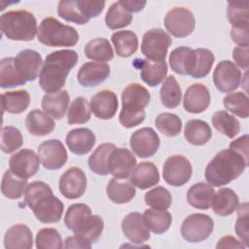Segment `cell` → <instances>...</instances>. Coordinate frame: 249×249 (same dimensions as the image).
<instances>
[{
	"instance_id": "obj_1",
	"label": "cell",
	"mask_w": 249,
	"mask_h": 249,
	"mask_svg": "<svg viewBox=\"0 0 249 249\" xmlns=\"http://www.w3.org/2000/svg\"><path fill=\"white\" fill-rule=\"evenodd\" d=\"M78 53L73 50H60L49 53L43 64L39 85L47 93L59 91L65 85L70 70L77 64Z\"/></svg>"
},
{
	"instance_id": "obj_2",
	"label": "cell",
	"mask_w": 249,
	"mask_h": 249,
	"mask_svg": "<svg viewBox=\"0 0 249 249\" xmlns=\"http://www.w3.org/2000/svg\"><path fill=\"white\" fill-rule=\"evenodd\" d=\"M248 160L231 149L217 153L205 168V179L210 186L222 187L238 178L248 166Z\"/></svg>"
},
{
	"instance_id": "obj_3",
	"label": "cell",
	"mask_w": 249,
	"mask_h": 249,
	"mask_svg": "<svg viewBox=\"0 0 249 249\" xmlns=\"http://www.w3.org/2000/svg\"><path fill=\"white\" fill-rule=\"evenodd\" d=\"M64 224L68 230L90 244L99 238L104 229L103 219L92 215L89 206L84 203H75L68 207Z\"/></svg>"
},
{
	"instance_id": "obj_4",
	"label": "cell",
	"mask_w": 249,
	"mask_h": 249,
	"mask_svg": "<svg viewBox=\"0 0 249 249\" xmlns=\"http://www.w3.org/2000/svg\"><path fill=\"white\" fill-rule=\"evenodd\" d=\"M150 99V92L140 84L126 86L122 92V110L119 117L122 126L131 128L140 124L145 120V108Z\"/></svg>"
},
{
	"instance_id": "obj_5",
	"label": "cell",
	"mask_w": 249,
	"mask_h": 249,
	"mask_svg": "<svg viewBox=\"0 0 249 249\" xmlns=\"http://www.w3.org/2000/svg\"><path fill=\"white\" fill-rule=\"evenodd\" d=\"M0 28L4 36L14 41H31L38 33L36 18L26 10L3 14L0 18Z\"/></svg>"
},
{
	"instance_id": "obj_6",
	"label": "cell",
	"mask_w": 249,
	"mask_h": 249,
	"mask_svg": "<svg viewBox=\"0 0 249 249\" xmlns=\"http://www.w3.org/2000/svg\"><path fill=\"white\" fill-rule=\"evenodd\" d=\"M37 38L48 47H73L79 41V34L74 27L61 23L55 18L48 17L41 21Z\"/></svg>"
},
{
	"instance_id": "obj_7",
	"label": "cell",
	"mask_w": 249,
	"mask_h": 249,
	"mask_svg": "<svg viewBox=\"0 0 249 249\" xmlns=\"http://www.w3.org/2000/svg\"><path fill=\"white\" fill-rule=\"evenodd\" d=\"M171 44L172 39L165 31L160 28H153L143 35L141 52L149 60L165 61Z\"/></svg>"
},
{
	"instance_id": "obj_8",
	"label": "cell",
	"mask_w": 249,
	"mask_h": 249,
	"mask_svg": "<svg viewBox=\"0 0 249 249\" xmlns=\"http://www.w3.org/2000/svg\"><path fill=\"white\" fill-rule=\"evenodd\" d=\"M214 229L213 220L210 216L202 213L189 215L181 225V234L185 240L197 243L207 239Z\"/></svg>"
},
{
	"instance_id": "obj_9",
	"label": "cell",
	"mask_w": 249,
	"mask_h": 249,
	"mask_svg": "<svg viewBox=\"0 0 249 249\" xmlns=\"http://www.w3.org/2000/svg\"><path fill=\"white\" fill-rule=\"evenodd\" d=\"M166 30L177 38L189 36L195 29L196 19L194 14L187 8L175 7L164 17Z\"/></svg>"
},
{
	"instance_id": "obj_10",
	"label": "cell",
	"mask_w": 249,
	"mask_h": 249,
	"mask_svg": "<svg viewBox=\"0 0 249 249\" xmlns=\"http://www.w3.org/2000/svg\"><path fill=\"white\" fill-rule=\"evenodd\" d=\"M193 168L190 160L181 155L169 157L162 168V177L164 181L173 187L185 185L192 176Z\"/></svg>"
},
{
	"instance_id": "obj_11",
	"label": "cell",
	"mask_w": 249,
	"mask_h": 249,
	"mask_svg": "<svg viewBox=\"0 0 249 249\" xmlns=\"http://www.w3.org/2000/svg\"><path fill=\"white\" fill-rule=\"evenodd\" d=\"M29 208L41 223L51 224L60 221L64 205L52 192L38 198Z\"/></svg>"
},
{
	"instance_id": "obj_12",
	"label": "cell",
	"mask_w": 249,
	"mask_h": 249,
	"mask_svg": "<svg viewBox=\"0 0 249 249\" xmlns=\"http://www.w3.org/2000/svg\"><path fill=\"white\" fill-rule=\"evenodd\" d=\"M241 71L231 60L220 61L213 72V82L221 92H230L236 89L241 83Z\"/></svg>"
},
{
	"instance_id": "obj_13",
	"label": "cell",
	"mask_w": 249,
	"mask_h": 249,
	"mask_svg": "<svg viewBox=\"0 0 249 249\" xmlns=\"http://www.w3.org/2000/svg\"><path fill=\"white\" fill-rule=\"evenodd\" d=\"M160 137L151 127H142L132 133L129 140L133 153L141 159L153 157L160 147Z\"/></svg>"
},
{
	"instance_id": "obj_14",
	"label": "cell",
	"mask_w": 249,
	"mask_h": 249,
	"mask_svg": "<svg viewBox=\"0 0 249 249\" xmlns=\"http://www.w3.org/2000/svg\"><path fill=\"white\" fill-rule=\"evenodd\" d=\"M43 64L41 54L34 50H23L15 57L16 69L24 82L35 81L40 76Z\"/></svg>"
},
{
	"instance_id": "obj_15",
	"label": "cell",
	"mask_w": 249,
	"mask_h": 249,
	"mask_svg": "<svg viewBox=\"0 0 249 249\" xmlns=\"http://www.w3.org/2000/svg\"><path fill=\"white\" fill-rule=\"evenodd\" d=\"M38 156L46 169L55 170L67 161V151L58 139H50L40 144Z\"/></svg>"
},
{
	"instance_id": "obj_16",
	"label": "cell",
	"mask_w": 249,
	"mask_h": 249,
	"mask_svg": "<svg viewBox=\"0 0 249 249\" xmlns=\"http://www.w3.org/2000/svg\"><path fill=\"white\" fill-rule=\"evenodd\" d=\"M59 192L69 199L81 197L87 189L85 172L76 166L68 168L59 179Z\"/></svg>"
},
{
	"instance_id": "obj_17",
	"label": "cell",
	"mask_w": 249,
	"mask_h": 249,
	"mask_svg": "<svg viewBox=\"0 0 249 249\" xmlns=\"http://www.w3.org/2000/svg\"><path fill=\"white\" fill-rule=\"evenodd\" d=\"M40 158L33 150L21 149L9 160L10 170L16 175L28 179L35 175L40 167Z\"/></svg>"
},
{
	"instance_id": "obj_18",
	"label": "cell",
	"mask_w": 249,
	"mask_h": 249,
	"mask_svg": "<svg viewBox=\"0 0 249 249\" xmlns=\"http://www.w3.org/2000/svg\"><path fill=\"white\" fill-rule=\"evenodd\" d=\"M136 165L133 154L124 148H115L109 155L107 168L109 174L117 178H127Z\"/></svg>"
},
{
	"instance_id": "obj_19",
	"label": "cell",
	"mask_w": 249,
	"mask_h": 249,
	"mask_svg": "<svg viewBox=\"0 0 249 249\" xmlns=\"http://www.w3.org/2000/svg\"><path fill=\"white\" fill-rule=\"evenodd\" d=\"M122 230L126 238L135 244H141L150 238L149 228L144 217L138 212L128 213L122 222Z\"/></svg>"
},
{
	"instance_id": "obj_20",
	"label": "cell",
	"mask_w": 249,
	"mask_h": 249,
	"mask_svg": "<svg viewBox=\"0 0 249 249\" xmlns=\"http://www.w3.org/2000/svg\"><path fill=\"white\" fill-rule=\"evenodd\" d=\"M110 66L104 62H86L77 74V80L83 87L90 88L102 84L110 75Z\"/></svg>"
},
{
	"instance_id": "obj_21",
	"label": "cell",
	"mask_w": 249,
	"mask_h": 249,
	"mask_svg": "<svg viewBox=\"0 0 249 249\" xmlns=\"http://www.w3.org/2000/svg\"><path fill=\"white\" fill-rule=\"evenodd\" d=\"M118 97L115 92L103 89L90 98V110L93 115L101 120L112 119L118 109Z\"/></svg>"
},
{
	"instance_id": "obj_22",
	"label": "cell",
	"mask_w": 249,
	"mask_h": 249,
	"mask_svg": "<svg viewBox=\"0 0 249 249\" xmlns=\"http://www.w3.org/2000/svg\"><path fill=\"white\" fill-rule=\"evenodd\" d=\"M210 92L202 84L191 85L184 94L183 105L187 112L198 114L205 111L210 104Z\"/></svg>"
},
{
	"instance_id": "obj_23",
	"label": "cell",
	"mask_w": 249,
	"mask_h": 249,
	"mask_svg": "<svg viewBox=\"0 0 249 249\" xmlns=\"http://www.w3.org/2000/svg\"><path fill=\"white\" fill-rule=\"evenodd\" d=\"M65 142L73 154L82 156L91 151L95 144V135L89 128H75L67 133Z\"/></svg>"
},
{
	"instance_id": "obj_24",
	"label": "cell",
	"mask_w": 249,
	"mask_h": 249,
	"mask_svg": "<svg viewBox=\"0 0 249 249\" xmlns=\"http://www.w3.org/2000/svg\"><path fill=\"white\" fill-rule=\"evenodd\" d=\"M171 70L180 75L191 76L196 65V53L190 47H178L169 55Z\"/></svg>"
},
{
	"instance_id": "obj_25",
	"label": "cell",
	"mask_w": 249,
	"mask_h": 249,
	"mask_svg": "<svg viewBox=\"0 0 249 249\" xmlns=\"http://www.w3.org/2000/svg\"><path fill=\"white\" fill-rule=\"evenodd\" d=\"M4 246L6 249H30L33 246V235L24 224L12 226L5 233Z\"/></svg>"
},
{
	"instance_id": "obj_26",
	"label": "cell",
	"mask_w": 249,
	"mask_h": 249,
	"mask_svg": "<svg viewBox=\"0 0 249 249\" xmlns=\"http://www.w3.org/2000/svg\"><path fill=\"white\" fill-rule=\"evenodd\" d=\"M107 196L117 204L129 202L135 196V187L130 180L126 178H112L107 184Z\"/></svg>"
},
{
	"instance_id": "obj_27",
	"label": "cell",
	"mask_w": 249,
	"mask_h": 249,
	"mask_svg": "<svg viewBox=\"0 0 249 249\" xmlns=\"http://www.w3.org/2000/svg\"><path fill=\"white\" fill-rule=\"evenodd\" d=\"M130 181L140 190L151 188L160 181L158 167L151 161L140 162L131 172Z\"/></svg>"
},
{
	"instance_id": "obj_28",
	"label": "cell",
	"mask_w": 249,
	"mask_h": 249,
	"mask_svg": "<svg viewBox=\"0 0 249 249\" xmlns=\"http://www.w3.org/2000/svg\"><path fill=\"white\" fill-rule=\"evenodd\" d=\"M69 104V94L67 90L47 93L42 98V109L51 118L60 120L64 117Z\"/></svg>"
},
{
	"instance_id": "obj_29",
	"label": "cell",
	"mask_w": 249,
	"mask_h": 249,
	"mask_svg": "<svg viewBox=\"0 0 249 249\" xmlns=\"http://www.w3.org/2000/svg\"><path fill=\"white\" fill-rule=\"evenodd\" d=\"M139 63L142 80L150 87L160 85L167 74L165 61H152L149 59H135Z\"/></svg>"
},
{
	"instance_id": "obj_30",
	"label": "cell",
	"mask_w": 249,
	"mask_h": 249,
	"mask_svg": "<svg viewBox=\"0 0 249 249\" xmlns=\"http://www.w3.org/2000/svg\"><path fill=\"white\" fill-rule=\"evenodd\" d=\"M239 203L236 193L230 188H222L215 193L212 199V209L219 216H229L236 210Z\"/></svg>"
},
{
	"instance_id": "obj_31",
	"label": "cell",
	"mask_w": 249,
	"mask_h": 249,
	"mask_svg": "<svg viewBox=\"0 0 249 249\" xmlns=\"http://www.w3.org/2000/svg\"><path fill=\"white\" fill-rule=\"evenodd\" d=\"M25 125L29 133L36 136L50 134L55 127L53 120L46 113L36 109L28 113L25 119Z\"/></svg>"
},
{
	"instance_id": "obj_32",
	"label": "cell",
	"mask_w": 249,
	"mask_h": 249,
	"mask_svg": "<svg viewBox=\"0 0 249 249\" xmlns=\"http://www.w3.org/2000/svg\"><path fill=\"white\" fill-rule=\"evenodd\" d=\"M212 136L210 125L202 120L189 121L184 129L185 139L195 146H201L206 144Z\"/></svg>"
},
{
	"instance_id": "obj_33",
	"label": "cell",
	"mask_w": 249,
	"mask_h": 249,
	"mask_svg": "<svg viewBox=\"0 0 249 249\" xmlns=\"http://www.w3.org/2000/svg\"><path fill=\"white\" fill-rule=\"evenodd\" d=\"M30 104V95L25 89L7 91L1 95V106L4 112L10 114H20Z\"/></svg>"
},
{
	"instance_id": "obj_34",
	"label": "cell",
	"mask_w": 249,
	"mask_h": 249,
	"mask_svg": "<svg viewBox=\"0 0 249 249\" xmlns=\"http://www.w3.org/2000/svg\"><path fill=\"white\" fill-rule=\"evenodd\" d=\"M215 191L213 187L205 183L194 184L187 193L189 204L197 209H208L211 206Z\"/></svg>"
},
{
	"instance_id": "obj_35",
	"label": "cell",
	"mask_w": 249,
	"mask_h": 249,
	"mask_svg": "<svg viewBox=\"0 0 249 249\" xmlns=\"http://www.w3.org/2000/svg\"><path fill=\"white\" fill-rule=\"evenodd\" d=\"M116 53L121 57H128L138 49V38L130 30H122L113 33L111 37Z\"/></svg>"
},
{
	"instance_id": "obj_36",
	"label": "cell",
	"mask_w": 249,
	"mask_h": 249,
	"mask_svg": "<svg viewBox=\"0 0 249 249\" xmlns=\"http://www.w3.org/2000/svg\"><path fill=\"white\" fill-rule=\"evenodd\" d=\"M27 187V179L21 178L10 169L7 170L2 178L1 192L5 197L10 199H18L25 193Z\"/></svg>"
},
{
	"instance_id": "obj_37",
	"label": "cell",
	"mask_w": 249,
	"mask_h": 249,
	"mask_svg": "<svg viewBox=\"0 0 249 249\" xmlns=\"http://www.w3.org/2000/svg\"><path fill=\"white\" fill-rule=\"evenodd\" d=\"M147 227L156 234L165 232L171 226L172 217L166 210L147 209L143 214Z\"/></svg>"
},
{
	"instance_id": "obj_38",
	"label": "cell",
	"mask_w": 249,
	"mask_h": 249,
	"mask_svg": "<svg viewBox=\"0 0 249 249\" xmlns=\"http://www.w3.org/2000/svg\"><path fill=\"white\" fill-rule=\"evenodd\" d=\"M84 53L88 58L100 62L109 61L114 56L110 42L105 38H95L90 40L85 46Z\"/></svg>"
},
{
	"instance_id": "obj_39",
	"label": "cell",
	"mask_w": 249,
	"mask_h": 249,
	"mask_svg": "<svg viewBox=\"0 0 249 249\" xmlns=\"http://www.w3.org/2000/svg\"><path fill=\"white\" fill-rule=\"evenodd\" d=\"M211 121L213 126L229 138L235 137L240 131V124L238 120L225 110L215 112Z\"/></svg>"
},
{
	"instance_id": "obj_40",
	"label": "cell",
	"mask_w": 249,
	"mask_h": 249,
	"mask_svg": "<svg viewBox=\"0 0 249 249\" xmlns=\"http://www.w3.org/2000/svg\"><path fill=\"white\" fill-rule=\"evenodd\" d=\"M116 148L112 143H103L99 145L89 158V167L97 175L105 176L109 174L107 162L110 153Z\"/></svg>"
},
{
	"instance_id": "obj_41",
	"label": "cell",
	"mask_w": 249,
	"mask_h": 249,
	"mask_svg": "<svg viewBox=\"0 0 249 249\" xmlns=\"http://www.w3.org/2000/svg\"><path fill=\"white\" fill-rule=\"evenodd\" d=\"M227 15L231 28H248L249 2L247 0L230 1Z\"/></svg>"
},
{
	"instance_id": "obj_42",
	"label": "cell",
	"mask_w": 249,
	"mask_h": 249,
	"mask_svg": "<svg viewBox=\"0 0 249 249\" xmlns=\"http://www.w3.org/2000/svg\"><path fill=\"white\" fill-rule=\"evenodd\" d=\"M160 96L161 103L166 108H175L181 102L182 90L174 76H168L160 90Z\"/></svg>"
},
{
	"instance_id": "obj_43",
	"label": "cell",
	"mask_w": 249,
	"mask_h": 249,
	"mask_svg": "<svg viewBox=\"0 0 249 249\" xmlns=\"http://www.w3.org/2000/svg\"><path fill=\"white\" fill-rule=\"evenodd\" d=\"M132 14L124 9L120 1L113 3L105 16V23L110 29H119L129 25L132 21Z\"/></svg>"
},
{
	"instance_id": "obj_44",
	"label": "cell",
	"mask_w": 249,
	"mask_h": 249,
	"mask_svg": "<svg viewBox=\"0 0 249 249\" xmlns=\"http://www.w3.org/2000/svg\"><path fill=\"white\" fill-rule=\"evenodd\" d=\"M15 66V57H5L0 61V86L2 89L24 85Z\"/></svg>"
},
{
	"instance_id": "obj_45",
	"label": "cell",
	"mask_w": 249,
	"mask_h": 249,
	"mask_svg": "<svg viewBox=\"0 0 249 249\" xmlns=\"http://www.w3.org/2000/svg\"><path fill=\"white\" fill-rule=\"evenodd\" d=\"M90 106L87 99L78 96L70 104L67 112V122L69 124H85L90 119Z\"/></svg>"
},
{
	"instance_id": "obj_46",
	"label": "cell",
	"mask_w": 249,
	"mask_h": 249,
	"mask_svg": "<svg viewBox=\"0 0 249 249\" xmlns=\"http://www.w3.org/2000/svg\"><path fill=\"white\" fill-rule=\"evenodd\" d=\"M223 104L225 108L232 114L243 119L248 118V97L244 92L235 91L227 94L223 99Z\"/></svg>"
},
{
	"instance_id": "obj_47",
	"label": "cell",
	"mask_w": 249,
	"mask_h": 249,
	"mask_svg": "<svg viewBox=\"0 0 249 249\" xmlns=\"http://www.w3.org/2000/svg\"><path fill=\"white\" fill-rule=\"evenodd\" d=\"M155 124L160 132L167 137L177 136L182 129L181 119L172 113H161L156 120Z\"/></svg>"
},
{
	"instance_id": "obj_48",
	"label": "cell",
	"mask_w": 249,
	"mask_h": 249,
	"mask_svg": "<svg viewBox=\"0 0 249 249\" xmlns=\"http://www.w3.org/2000/svg\"><path fill=\"white\" fill-rule=\"evenodd\" d=\"M57 14L66 21L74 22L76 24H86L89 19L84 17L79 7L78 1L74 0H61L57 6Z\"/></svg>"
},
{
	"instance_id": "obj_49",
	"label": "cell",
	"mask_w": 249,
	"mask_h": 249,
	"mask_svg": "<svg viewBox=\"0 0 249 249\" xmlns=\"http://www.w3.org/2000/svg\"><path fill=\"white\" fill-rule=\"evenodd\" d=\"M196 65L191 77L195 79H200L207 76L213 66L215 56L210 50L196 49Z\"/></svg>"
},
{
	"instance_id": "obj_50",
	"label": "cell",
	"mask_w": 249,
	"mask_h": 249,
	"mask_svg": "<svg viewBox=\"0 0 249 249\" xmlns=\"http://www.w3.org/2000/svg\"><path fill=\"white\" fill-rule=\"evenodd\" d=\"M145 203L154 209L166 210L172 203V197L168 190L159 186L145 194Z\"/></svg>"
},
{
	"instance_id": "obj_51",
	"label": "cell",
	"mask_w": 249,
	"mask_h": 249,
	"mask_svg": "<svg viewBox=\"0 0 249 249\" xmlns=\"http://www.w3.org/2000/svg\"><path fill=\"white\" fill-rule=\"evenodd\" d=\"M23 144V137L18 128L7 125L1 132V150L6 154H11L20 148Z\"/></svg>"
},
{
	"instance_id": "obj_52",
	"label": "cell",
	"mask_w": 249,
	"mask_h": 249,
	"mask_svg": "<svg viewBox=\"0 0 249 249\" xmlns=\"http://www.w3.org/2000/svg\"><path fill=\"white\" fill-rule=\"evenodd\" d=\"M35 242L38 249H60L63 247L59 232L53 228L40 230L37 232Z\"/></svg>"
},
{
	"instance_id": "obj_53",
	"label": "cell",
	"mask_w": 249,
	"mask_h": 249,
	"mask_svg": "<svg viewBox=\"0 0 249 249\" xmlns=\"http://www.w3.org/2000/svg\"><path fill=\"white\" fill-rule=\"evenodd\" d=\"M237 220L235 223V232L240 238L241 242L248 246V203L244 202L243 204L237 206Z\"/></svg>"
},
{
	"instance_id": "obj_54",
	"label": "cell",
	"mask_w": 249,
	"mask_h": 249,
	"mask_svg": "<svg viewBox=\"0 0 249 249\" xmlns=\"http://www.w3.org/2000/svg\"><path fill=\"white\" fill-rule=\"evenodd\" d=\"M248 46H238L232 51V58L234 59L235 63L243 70L248 69Z\"/></svg>"
},
{
	"instance_id": "obj_55",
	"label": "cell",
	"mask_w": 249,
	"mask_h": 249,
	"mask_svg": "<svg viewBox=\"0 0 249 249\" xmlns=\"http://www.w3.org/2000/svg\"><path fill=\"white\" fill-rule=\"evenodd\" d=\"M248 135L244 134L243 136L233 140L230 144V149L234 150L239 153L245 160H248Z\"/></svg>"
},
{
	"instance_id": "obj_56",
	"label": "cell",
	"mask_w": 249,
	"mask_h": 249,
	"mask_svg": "<svg viewBox=\"0 0 249 249\" xmlns=\"http://www.w3.org/2000/svg\"><path fill=\"white\" fill-rule=\"evenodd\" d=\"M217 248H245L246 246L231 235L223 236L216 244Z\"/></svg>"
},
{
	"instance_id": "obj_57",
	"label": "cell",
	"mask_w": 249,
	"mask_h": 249,
	"mask_svg": "<svg viewBox=\"0 0 249 249\" xmlns=\"http://www.w3.org/2000/svg\"><path fill=\"white\" fill-rule=\"evenodd\" d=\"M64 247L65 248H91V244L84 240L80 236L74 234L72 236H68L65 239Z\"/></svg>"
},
{
	"instance_id": "obj_58",
	"label": "cell",
	"mask_w": 249,
	"mask_h": 249,
	"mask_svg": "<svg viewBox=\"0 0 249 249\" xmlns=\"http://www.w3.org/2000/svg\"><path fill=\"white\" fill-rule=\"evenodd\" d=\"M120 3L129 13H138L142 11L146 6V1L138 0H121Z\"/></svg>"
}]
</instances>
